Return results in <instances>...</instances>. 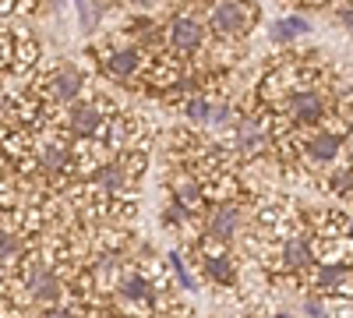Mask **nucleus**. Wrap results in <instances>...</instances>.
I'll list each match as a JSON object with an SVG mask.
<instances>
[{"label": "nucleus", "mask_w": 353, "mask_h": 318, "mask_svg": "<svg viewBox=\"0 0 353 318\" xmlns=\"http://www.w3.org/2000/svg\"><path fill=\"white\" fill-rule=\"evenodd\" d=\"M279 110L286 113L290 124L297 128H318L321 121H325V96H321V89H314V85H293V89L279 99Z\"/></svg>", "instance_id": "1"}, {"label": "nucleus", "mask_w": 353, "mask_h": 318, "mask_svg": "<svg viewBox=\"0 0 353 318\" xmlns=\"http://www.w3.org/2000/svg\"><path fill=\"white\" fill-rule=\"evenodd\" d=\"M254 18H258V8H251L248 0H216L209 11V28L219 39H237L251 28Z\"/></svg>", "instance_id": "2"}, {"label": "nucleus", "mask_w": 353, "mask_h": 318, "mask_svg": "<svg viewBox=\"0 0 353 318\" xmlns=\"http://www.w3.org/2000/svg\"><path fill=\"white\" fill-rule=\"evenodd\" d=\"M163 39L176 53H198L205 46V25L194 14H173L163 28Z\"/></svg>", "instance_id": "3"}, {"label": "nucleus", "mask_w": 353, "mask_h": 318, "mask_svg": "<svg viewBox=\"0 0 353 318\" xmlns=\"http://www.w3.org/2000/svg\"><path fill=\"white\" fill-rule=\"evenodd\" d=\"M276 258H279V269L283 272H304L314 266V241L307 234H286L283 244L276 248Z\"/></svg>", "instance_id": "4"}, {"label": "nucleus", "mask_w": 353, "mask_h": 318, "mask_svg": "<svg viewBox=\"0 0 353 318\" xmlns=\"http://www.w3.org/2000/svg\"><path fill=\"white\" fill-rule=\"evenodd\" d=\"M269 146H272V135L261 124V117L248 113V117L237 121V149H241L244 159H261L265 152H269Z\"/></svg>", "instance_id": "5"}, {"label": "nucleus", "mask_w": 353, "mask_h": 318, "mask_svg": "<svg viewBox=\"0 0 353 318\" xmlns=\"http://www.w3.org/2000/svg\"><path fill=\"white\" fill-rule=\"evenodd\" d=\"M141 64H145V57H141V50H134V46H110V50H103V61H99L103 74L113 78V81L134 78V74L141 71Z\"/></svg>", "instance_id": "6"}, {"label": "nucleus", "mask_w": 353, "mask_h": 318, "mask_svg": "<svg viewBox=\"0 0 353 318\" xmlns=\"http://www.w3.org/2000/svg\"><path fill=\"white\" fill-rule=\"evenodd\" d=\"M81 89H85V74L78 68H71V64H61L46 78V96L57 106H71L81 96Z\"/></svg>", "instance_id": "7"}, {"label": "nucleus", "mask_w": 353, "mask_h": 318, "mask_svg": "<svg viewBox=\"0 0 353 318\" xmlns=\"http://www.w3.org/2000/svg\"><path fill=\"white\" fill-rule=\"evenodd\" d=\"M103 121H106V113H103V106L99 103H92V99H85V103H71V110H68V131L74 135V138H96L99 131H103Z\"/></svg>", "instance_id": "8"}, {"label": "nucleus", "mask_w": 353, "mask_h": 318, "mask_svg": "<svg viewBox=\"0 0 353 318\" xmlns=\"http://www.w3.org/2000/svg\"><path fill=\"white\" fill-rule=\"evenodd\" d=\"M36 159H39L43 173H68L74 166V149H71L68 138L53 135V138H46V141L36 146Z\"/></svg>", "instance_id": "9"}, {"label": "nucleus", "mask_w": 353, "mask_h": 318, "mask_svg": "<svg viewBox=\"0 0 353 318\" xmlns=\"http://www.w3.org/2000/svg\"><path fill=\"white\" fill-rule=\"evenodd\" d=\"M343 146H346V138H339L336 131H314L301 141V156L304 163H332L339 159Z\"/></svg>", "instance_id": "10"}, {"label": "nucleus", "mask_w": 353, "mask_h": 318, "mask_svg": "<svg viewBox=\"0 0 353 318\" xmlns=\"http://www.w3.org/2000/svg\"><path fill=\"white\" fill-rule=\"evenodd\" d=\"M237 230H241V206L233 198H226L209 216V237L219 241V244H230L233 237H237Z\"/></svg>", "instance_id": "11"}, {"label": "nucleus", "mask_w": 353, "mask_h": 318, "mask_svg": "<svg viewBox=\"0 0 353 318\" xmlns=\"http://www.w3.org/2000/svg\"><path fill=\"white\" fill-rule=\"evenodd\" d=\"M346 283H350V266L346 262H336V258L314 262V290L318 294H339V290H346Z\"/></svg>", "instance_id": "12"}, {"label": "nucleus", "mask_w": 353, "mask_h": 318, "mask_svg": "<svg viewBox=\"0 0 353 318\" xmlns=\"http://www.w3.org/2000/svg\"><path fill=\"white\" fill-rule=\"evenodd\" d=\"M57 301H64V283H61V276H57L53 269H50V272H43V276H39V279L25 290V304L50 308V304H57Z\"/></svg>", "instance_id": "13"}, {"label": "nucleus", "mask_w": 353, "mask_h": 318, "mask_svg": "<svg viewBox=\"0 0 353 318\" xmlns=\"http://www.w3.org/2000/svg\"><path fill=\"white\" fill-rule=\"evenodd\" d=\"M117 294H121V301H128V304L156 308V286H152V279L145 272H128L121 279V286H117Z\"/></svg>", "instance_id": "14"}, {"label": "nucleus", "mask_w": 353, "mask_h": 318, "mask_svg": "<svg viewBox=\"0 0 353 318\" xmlns=\"http://www.w3.org/2000/svg\"><path fill=\"white\" fill-rule=\"evenodd\" d=\"M128 181H131V170L124 166V159H113V163H103L96 173H92V184L103 191V195H121L124 188H128Z\"/></svg>", "instance_id": "15"}, {"label": "nucleus", "mask_w": 353, "mask_h": 318, "mask_svg": "<svg viewBox=\"0 0 353 318\" xmlns=\"http://www.w3.org/2000/svg\"><path fill=\"white\" fill-rule=\"evenodd\" d=\"M304 32H311L307 28V21L301 18V14H286V18H276L272 25H269V39L272 43H293V39H301Z\"/></svg>", "instance_id": "16"}, {"label": "nucleus", "mask_w": 353, "mask_h": 318, "mask_svg": "<svg viewBox=\"0 0 353 318\" xmlns=\"http://www.w3.org/2000/svg\"><path fill=\"white\" fill-rule=\"evenodd\" d=\"M205 276L219 286H237V266L230 255H205Z\"/></svg>", "instance_id": "17"}, {"label": "nucleus", "mask_w": 353, "mask_h": 318, "mask_svg": "<svg viewBox=\"0 0 353 318\" xmlns=\"http://www.w3.org/2000/svg\"><path fill=\"white\" fill-rule=\"evenodd\" d=\"M21 248H25V234H21V230L0 223V266L11 262V258H18Z\"/></svg>", "instance_id": "18"}, {"label": "nucleus", "mask_w": 353, "mask_h": 318, "mask_svg": "<svg viewBox=\"0 0 353 318\" xmlns=\"http://www.w3.org/2000/svg\"><path fill=\"white\" fill-rule=\"evenodd\" d=\"M201 195H205V188H201L198 177H184V181L173 184V198L184 201L188 209H198V206H201Z\"/></svg>", "instance_id": "19"}, {"label": "nucleus", "mask_w": 353, "mask_h": 318, "mask_svg": "<svg viewBox=\"0 0 353 318\" xmlns=\"http://www.w3.org/2000/svg\"><path fill=\"white\" fill-rule=\"evenodd\" d=\"M78 4V21L85 32H96V25H99V14H103V4H96V0H74Z\"/></svg>", "instance_id": "20"}, {"label": "nucleus", "mask_w": 353, "mask_h": 318, "mask_svg": "<svg viewBox=\"0 0 353 318\" xmlns=\"http://www.w3.org/2000/svg\"><path fill=\"white\" fill-rule=\"evenodd\" d=\"M205 124H212V128H226V124H233V106H230V103H209Z\"/></svg>", "instance_id": "21"}, {"label": "nucleus", "mask_w": 353, "mask_h": 318, "mask_svg": "<svg viewBox=\"0 0 353 318\" xmlns=\"http://www.w3.org/2000/svg\"><path fill=\"white\" fill-rule=\"evenodd\" d=\"M350 184H353V177H350V166H339V170H332V173H329V191H332V195L350 198Z\"/></svg>", "instance_id": "22"}, {"label": "nucleus", "mask_w": 353, "mask_h": 318, "mask_svg": "<svg viewBox=\"0 0 353 318\" xmlns=\"http://www.w3.org/2000/svg\"><path fill=\"white\" fill-rule=\"evenodd\" d=\"M191 212H194V209H188L184 201H176V198H173V201H170V209L163 212V219H166L170 226H184V223L191 219Z\"/></svg>", "instance_id": "23"}, {"label": "nucleus", "mask_w": 353, "mask_h": 318, "mask_svg": "<svg viewBox=\"0 0 353 318\" xmlns=\"http://www.w3.org/2000/svg\"><path fill=\"white\" fill-rule=\"evenodd\" d=\"M184 113H188V121H194V124H205V113H209V99H205V96H194V99H188V103H184Z\"/></svg>", "instance_id": "24"}, {"label": "nucleus", "mask_w": 353, "mask_h": 318, "mask_svg": "<svg viewBox=\"0 0 353 318\" xmlns=\"http://www.w3.org/2000/svg\"><path fill=\"white\" fill-rule=\"evenodd\" d=\"M11 53H14V36L0 32V71H4L11 64Z\"/></svg>", "instance_id": "25"}, {"label": "nucleus", "mask_w": 353, "mask_h": 318, "mask_svg": "<svg viewBox=\"0 0 353 318\" xmlns=\"http://www.w3.org/2000/svg\"><path fill=\"white\" fill-rule=\"evenodd\" d=\"M170 269H173V276L176 279H181V286H184V290H188V286H191V276H188V269H184V262H181V255H170Z\"/></svg>", "instance_id": "26"}, {"label": "nucleus", "mask_w": 353, "mask_h": 318, "mask_svg": "<svg viewBox=\"0 0 353 318\" xmlns=\"http://www.w3.org/2000/svg\"><path fill=\"white\" fill-rule=\"evenodd\" d=\"M304 311H307V315H325L329 308H325V301H321V297H307V301H304Z\"/></svg>", "instance_id": "27"}, {"label": "nucleus", "mask_w": 353, "mask_h": 318, "mask_svg": "<svg viewBox=\"0 0 353 318\" xmlns=\"http://www.w3.org/2000/svg\"><path fill=\"white\" fill-rule=\"evenodd\" d=\"M339 18H343V28H350V8L343 4V11H339Z\"/></svg>", "instance_id": "28"}, {"label": "nucleus", "mask_w": 353, "mask_h": 318, "mask_svg": "<svg viewBox=\"0 0 353 318\" xmlns=\"http://www.w3.org/2000/svg\"><path fill=\"white\" fill-rule=\"evenodd\" d=\"M11 4H14V0H0V11H8Z\"/></svg>", "instance_id": "29"}, {"label": "nucleus", "mask_w": 353, "mask_h": 318, "mask_svg": "<svg viewBox=\"0 0 353 318\" xmlns=\"http://www.w3.org/2000/svg\"><path fill=\"white\" fill-rule=\"evenodd\" d=\"M134 4H159V0H134Z\"/></svg>", "instance_id": "30"}]
</instances>
